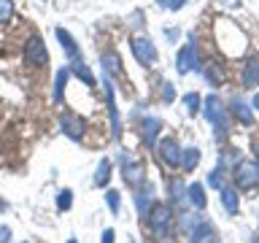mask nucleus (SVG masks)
<instances>
[{
  "mask_svg": "<svg viewBox=\"0 0 259 243\" xmlns=\"http://www.w3.org/2000/svg\"><path fill=\"white\" fill-rule=\"evenodd\" d=\"M254 184H259V165L256 162H243L238 168V186L240 189H251Z\"/></svg>",
  "mask_w": 259,
  "mask_h": 243,
  "instance_id": "nucleus-1",
  "label": "nucleus"
},
{
  "mask_svg": "<svg viewBox=\"0 0 259 243\" xmlns=\"http://www.w3.org/2000/svg\"><path fill=\"white\" fill-rule=\"evenodd\" d=\"M24 60H27L30 65H46L49 54H46V49H44V44H40L38 38H32L30 44L24 46Z\"/></svg>",
  "mask_w": 259,
  "mask_h": 243,
  "instance_id": "nucleus-2",
  "label": "nucleus"
},
{
  "mask_svg": "<svg viewBox=\"0 0 259 243\" xmlns=\"http://www.w3.org/2000/svg\"><path fill=\"white\" fill-rule=\"evenodd\" d=\"M133 52H135V57L141 62H146V65H151L154 60H157V49H154L149 40H143V38H138V40H133Z\"/></svg>",
  "mask_w": 259,
  "mask_h": 243,
  "instance_id": "nucleus-3",
  "label": "nucleus"
},
{
  "mask_svg": "<svg viewBox=\"0 0 259 243\" xmlns=\"http://www.w3.org/2000/svg\"><path fill=\"white\" fill-rule=\"evenodd\" d=\"M159 151H162V159L167 162V165H178L181 162V151H178V146H176V141H165L159 146Z\"/></svg>",
  "mask_w": 259,
  "mask_h": 243,
  "instance_id": "nucleus-4",
  "label": "nucleus"
},
{
  "mask_svg": "<svg viewBox=\"0 0 259 243\" xmlns=\"http://www.w3.org/2000/svg\"><path fill=\"white\" fill-rule=\"evenodd\" d=\"M210 240H213V227L208 222H202L192 230V243H210Z\"/></svg>",
  "mask_w": 259,
  "mask_h": 243,
  "instance_id": "nucleus-5",
  "label": "nucleus"
},
{
  "mask_svg": "<svg viewBox=\"0 0 259 243\" xmlns=\"http://www.w3.org/2000/svg\"><path fill=\"white\" fill-rule=\"evenodd\" d=\"M222 202H224L227 214H238L240 200H238V192H235V189H227V186H222Z\"/></svg>",
  "mask_w": 259,
  "mask_h": 243,
  "instance_id": "nucleus-6",
  "label": "nucleus"
},
{
  "mask_svg": "<svg viewBox=\"0 0 259 243\" xmlns=\"http://www.w3.org/2000/svg\"><path fill=\"white\" fill-rule=\"evenodd\" d=\"M194 62H197V52H194V46H186L184 52L178 54V70L186 73V70H189Z\"/></svg>",
  "mask_w": 259,
  "mask_h": 243,
  "instance_id": "nucleus-7",
  "label": "nucleus"
},
{
  "mask_svg": "<svg viewBox=\"0 0 259 243\" xmlns=\"http://www.w3.org/2000/svg\"><path fill=\"white\" fill-rule=\"evenodd\" d=\"M62 127L68 130V135L73 138H81V130H84V122L76 119V116H62Z\"/></svg>",
  "mask_w": 259,
  "mask_h": 243,
  "instance_id": "nucleus-8",
  "label": "nucleus"
},
{
  "mask_svg": "<svg viewBox=\"0 0 259 243\" xmlns=\"http://www.w3.org/2000/svg\"><path fill=\"white\" fill-rule=\"evenodd\" d=\"M151 224H170V208L167 206H157L151 211Z\"/></svg>",
  "mask_w": 259,
  "mask_h": 243,
  "instance_id": "nucleus-9",
  "label": "nucleus"
},
{
  "mask_svg": "<svg viewBox=\"0 0 259 243\" xmlns=\"http://www.w3.org/2000/svg\"><path fill=\"white\" fill-rule=\"evenodd\" d=\"M57 38L62 40V49H68V54L73 57V60H78V49H76V44H73V38L68 35L65 30H57Z\"/></svg>",
  "mask_w": 259,
  "mask_h": 243,
  "instance_id": "nucleus-10",
  "label": "nucleus"
},
{
  "mask_svg": "<svg viewBox=\"0 0 259 243\" xmlns=\"http://www.w3.org/2000/svg\"><path fill=\"white\" fill-rule=\"evenodd\" d=\"M189 200H192L197 208H205V194H202V186H200V184L189 186Z\"/></svg>",
  "mask_w": 259,
  "mask_h": 243,
  "instance_id": "nucleus-11",
  "label": "nucleus"
},
{
  "mask_svg": "<svg viewBox=\"0 0 259 243\" xmlns=\"http://www.w3.org/2000/svg\"><path fill=\"white\" fill-rule=\"evenodd\" d=\"M259 84V60L248 65V73H246V87H256Z\"/></svg>",
  "mask_w": 259,
  "mask_h": 243,
  "instance_id": "nucleus-12",
  "label": "nucleus"
},
{
  "mask_svg": "<svg viewBox=\"0 0 259 243\" xmlns=\"http://www.w3.org/2000/svg\"><path fill=\"white\" fill-rule=\"evenodd\" d=\"M197 162H200V151H197V149H186V151H184V168H186V170H192Z\"/></svg>",
  "mask_w": 259,
  "mask_h": 243,
  "instance_id": "nucleus-13",
  "label": "nucleus"
},
{
  "mask_svg": "<svg viewBox=\"0 0 259 243\" xmlns=\"http://www.w3.org/2000/svg\"><path fill=\"white\" fill-rule=\"evenodd\" d=\"M124 178H127L130 184H141L143 181V173H141V168L135 165V168H127L124 170Z\"/></svg>",
  "mask_w": 259,
  "mask_h": 243,
  "instance_id": "nucleus-14",
  "label": "nucleus"
},
{
  "mask_svg": "<svg viewBox=\"0 0 259 243\" xmlns=\"http://www.w3.org/2000/svg\"><path fill=\"white\" fill-rule=\"evenodd\" d=\"M111 176V165H108V162H100V170H97V178H95V184L97 186H103L105 184V178H108Z\"/></svg>",
  "mask_w": 259,
  "mask_h": 243,
  "instance_id": "nucleus-15",
  "label": "nucleus"
},
{
  "mask_svg": "<svg viewBox=\"0 0 259 243\" xmlns=\"http://www.w3.org/2000/svg\"><path fill=\"white\" fill-rule=\"evenodd\" d=\"M11 14H14V6H11V0H0V22L11 19Z\"/></svg>",
  "mask_w": 259,
  "mask_h": 243,
  "instance_id": "nucleus-16",
  "label": "nucleus"
},
{
  "mask_svg": "<svg viewBox=\"0 0 259 243\" xmlns=\"http://www.w3.org/2000/svg\"><path fill=\"white\" fill-rule=\"evenodd\" d=\"M235 116H240V122H246V125H251V113H248V108L246 105H235Z\"/></svg>",
  "mask_w": 259,
  "mask_h": 243,
  "instance_id": "nucleus-17",
  "label": "nucleus"
},
{
  "mask_svg": "<svg viewBox=\"0 0 259 243\" xmlns=\"http://www.w3.org/2000/svg\"><path fill=\"white\" fill-rule=\"evenodd\" d=\"M208 184H210V186H224V178H222V173H219V170H213V173L208 176Z\"/></svg>",
  "mask_w": 259,
  "mask_h": 243,
  "instance_id": "nucleus-18",
  "label": "nucleus"
},
{
  "mask_svg": "<svg viewBox=\"0 0 259 243\" xmlns=\"http://www.w3.org/2000/svg\"><path fill=\"white\" fill-rule=\"evenodd\" d=\"M186 105H189V111L194 113V111H197V105H200V97L197 95H189V97H186Z\"/></svg>",
  "mask_w": 259,
  "mask_h": 243,
  "instance_id": "nucleus-19",
  "label": "nucleus"
},
{
  "mask_svg": "<svg viewBox=\"0 0 259 243\" xmlns=\"http://www.w3.org/2000/svg\"><path fill=\"white\" fill-rule=\"evenodd\" d=\"M70 206V192H62L60 194V208H68Z\"/></svg>",
  "mask_w": 259,
  "mask_h": 243,
  "instance_id": "nucleus-20",
  "label": "nucleus"
},
{
  "mask_svg": "<svg viewBox=\"0 0 259 243\" xmlns=\"http://www.w3.org/2000/svg\"><path fill=\"white\" fill-rule=\"evenodd\" d=\"M208 78L210 81H222V73H219L216 68H208Z\"/></svg>",
  "mask_w": 259,
  "mask_h": 243,
  "instance_id": "nucleus-21",
  "label": "nucleus"
},
{
  "mask_svg": "<svg viewBox=\"0 0 259 243\" xmlns=\"http://www.w3.org/2000/svg\"><path fill=\"white\" fill-rule=\"evenodd\" d=\"M108 202H111V208H113V211L119 208V197H116V192H108Z\"/></svg>",
  "mask_w": 259,
  "mask_h": 243,
  "instance_id": "nucleus-22",
  "label": "nucleus"
},
{
  "mask_svg": "<svg viewBox=\"0 0 259 243\" xmlns=\"http://www.w3.org/2000/svg\"><path fill=\"white\" fill-rule=\"evenodd\" d=\"M165 6H170V8H181V6H184V0H167Z\"/></svg>",
  "mask_w": 259,
  "mask_h": 243,
  "instance_id": "nucleus-23",
  "label": "nucleus"
},
{
  "mask_svg": "<svg viewBox=\"0 0 259 243\" xmlns=\"http://www.w3.org/2000/svg\"><path fill=\"white\" fill-rule=\"evenodd\" d=\"M0 243H8V230L6 227H0Z\"/></svg>",
  "mask_w": 259,
  "mask_h": 243,
  "instance_id": "nucleus-24",
  "label": "nucleus"
},
{
  "mask_svg": "<svg viewBox=\"0 0 259 243\" xmlns=\"http://www.w3.org/2000/svg\"><path fill=\"white\" fill-rule=\"evenodd\" d=\"M103 243H113V232H111V230L103 235Z\"/></svg>",
  "mask_w": 259,
  "mask_h": 243,
  "instance_id": "nucleus-25",
  "label": "nucleus"
},
{
  "mask_svg": "<svg viewBox=\"0 0 259 243\" xmlns=\"http://www.w3.org/2000/svg\"><path fill=\"white\" fill-rule=\"evenodd\" d=\"M254 105H256V108H259V95H256V97H254Z\"/></svg>",
  "mask_w": 259,
  "mask_h": 243,
  "instance_id": "nucleus-26",
  "label": "nucleus"
},
{
  "mask_svg": "<svg viewBox=\"0 0 259 243\" xmlns=\"http://www.w3.org/2000/svg\"><path fill=\"white\" fill-rule=\"evenodd\" d=\"M251 243H259V235H256V238H254V240H251Z\"/></svg>",
  "mask_w": 259,
  "mask_h": 243,
  "instance_id": "nucleus-27",
  "label": "nucleus"
},
{
  "mask_svg": "<svg viewBox=\"0 0 259 243\" xmlns=\"http://www.w3.org/2000/svg\"><path fill=\"white\" fill-rule=\"evenodd\" d=\"M210 243H216V238H213V240H210Z\"/></svg>",
  "mask_w": 259,
  "mask_h": 243,
  "instance_id": "nucleus-28",
  "label": "nucleus"
},
{
  "mask_svg": "<svg viewBox=\"0 0 259 243\" xmlns=\"http://www.w3.org/2000/svg\"><path fill=\"white\" fill-rule=\"evenodd\" d=\"M70 243H73V240H70Z\"/></svg>",
  "mask_w": 259,
  "mask_h": 243,
  "instance_id": "nucleus-29",
  "label": "nucleus"
}]
</instances>
